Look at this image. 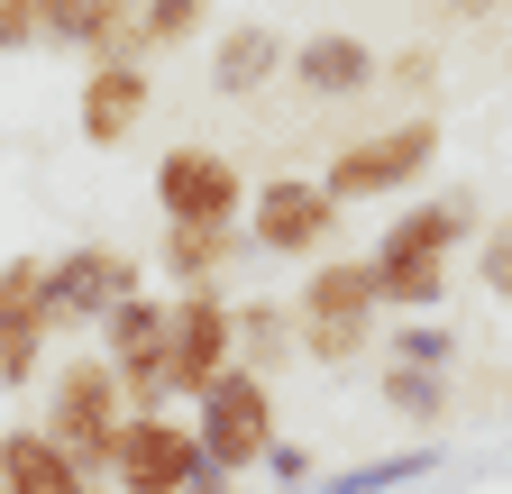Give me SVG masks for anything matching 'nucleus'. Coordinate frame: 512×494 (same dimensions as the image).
<instances>
[{
  "label": "nucleus",
  "mask_w": 512,
  "mask_h": 494,
  "mask_svg": "<svg viewBox=\"0 0 512 494\" xmlns=\"http://www.w3.org/2000/svg\"><path fill=\"white\" fill-rule=\"evenodd\" d=\"M156 211L165 229H247V174L220 147H165L156 156Z\"/></svg>",
  "instance_id": "7"
},
{
  "label": "nucleus",
  "mask_w": 512,
  "mask_h": 494,
  "mask_svg": "<svg viewBox=\"0 0 512 494\" xmlns=\"http://www.w3.org/2000/svg\"><path fill=\"white\" fill-rule=\"evenodd\" d=\"M293 302H238V366H256V376H284V366H293Z\"/></svg>",
  "instance_id": "18"
},
{
  "label": "nucleus",
  "mask_w": 512,
  "mask_h": 494,
  "mask_svg": "<svg viewBox=\"0 0 512 494\" xmlns=\"http://www.w3.org/2000/svg\"><path fill=\"white\" fill-rule=\"evenodd\" d=\"M293 92H311V101H357V92H375L384 83V55L357 37V28H311V37H293Z\"/></svg>",
  "instance_id": "14"
},
{
  "label": "nucleus",
  "mask_w": 512,
  "mask_h": 494,
  "mask_svg": "<svg viewBox=\"0 0 512 494\" xmlns=\"http://www.w3.org/2000/svg\"><path fill=\"white\" fill-rule=\"evenodd\" d=\"M211 19V0H138V55H165L183 37H202Z\"/></svg>",
  "instance_id": "22"
},
{
  "label": "nucleus",
  "mask_w": 512,
  "mask_h": 494,
  "mask_svg": "<svg viewBox=\"0 0 512 494\" xmlns=\"http://www.w3.org/2000/svg\"><path fill=\"white\" fill-rule=\"evenodd\" d=\"M476 284H485L494 302H512V220L485 229V247H476Z\"/></svg>",
  "instance_id": "23"
},
{
  "label": "nucleus",
  "mask_w": 512,
  "mask_h": 494,
  "mask_svg": "<svg viewBox=\"0 0 512 494\" xmlns=\"http://www.w3.org/2000/svg\"><path fill=\"white\" fill-rule=\"evenodd\" d=\"M284 65H293V37H284L275 19H238V28H220V46H211V92H220V101H256Z\"/></svg>",
  "instance_id": "15"
},
{
  "label": "nucleus",
  "mask_w": 512,
  "mask_h": 494,
  "mask_svg": "<svg viewBox=\"0 0 512 494\" xmlns=\"http://www.w3.org/2000/svg\"><path fill=\"white\" fill-rule=\"evenodd\" d=\"M375 394H384V412L412 421V430H448V376H421V366H384Z\"/></svg>",
  "instance_id": "20"
},
{
  "label": "nucleus",
  "mask_w": 512,
  "mask_h": 494,
  "mask_svg": "<svg viewBox=\"0 0 512 494\" xmlns=\"http://www.w3.org/2000/svg\"><path fill=\"white\" fill-rule=\"evenodd\" d=\"M476 238V193H439V202H412L375 229V293H384V312H439V293H448V266H458V247Z\"/></svg>",
  "instance_id": "1"
},
{
  "label": "nucleus",
  "mask_w": 512,
  "mask_h": 494,
  "mask_svg": "<svg viewBox=\"0 0 512 494\" xmlns=\"http://www.w3.org/2000/svg\"><path fill=\"white\" fill-rule=\"evenodd\" d=\"M138 284H147V266L128 257V247H101V238L46 257V321H55V339H64V330H101L110 302H128Z\"/></svg>",
  "instance_id": "8"
},
{
  "label": "nucleus",
  "mask_w": 512,
  "mask_h": 494,
  "mask_svg": "<svg viewBox=\"0 0 512 494\" xmlns=\"http://www.w3.org/2000/svg\"><path fill=\"white\" fill-rule=\"evenodd\" d=\"M266 476H275V485H311V449L275 440V449H266Z\"/></svg>",
  "instance_id": "26"
},
{
  "label": "nucleus",
  "mask_w": 512,
  "mask_h": 494,
  "mask_svg": "<svg viewBox=\"0 0 512 494\" xmlns=\"http://www.w3.org/2000/svg\"><path fill=\"white\" fill-rule=\"evenodd\" d=\"M192 494H238V476H220V467L202 458V476H192Z\"/></svg>",
  "instance_id": "27"
},
{
  "label": "nucleus",
  "mask_w": 512,
  "mask_h": 494,
  "mask_svg": "<svg viewBox=\"0 0 512 494\" xmlns=\"http://www.w3.org/2000/svg\"><path fill=\"white\" fill-rule=\"evenodd\" d=\"M384 83H394V92H412V101H430V92H439V55H430V46L384 55Z\"/></svg>",
  "instance_id": "24"
},
{
  "label": "nucleus",
  "mask_w": 512,
  "mask_h": 494,
  "mask_svg": "<svg viewBox=\"0 0 512 494\" xmlns=\"http://www.w3.org/2000/svg\"><path fill=\"white\" fill-rule=\"evenodd\" d=\"M165 330H174V293H147V284L110 302V321H101V357H110L128 412H174L165 403Z\"/></svg>",
  "instance_id": "9"
},
{
  "label": "nucleus",
  "mask_w": 512,
  "mask_h": 494,
  "mask_svg": "<svg viewBox=\"0 0 512 494\" xmlns=\"http://www.w3.org/2000/svg\"><path fill=\"white\" fill-rule=\"evenodd\" d=\"M0 494H101L92 485V467H74L37 421H19V430H0Z\"/></svg>",
  "instance_id": "16"
},
{
  "label": "nucleus",
  "mask_w": 512,
  "mask_h": 494,
  "mask_svg": "<svg viewBox=\"0 0 512 494\" xmlns=\"http://www.w3.org/2000/svg\"><path fill=\"white\" fill-rule=\"evenodd\" d=\"M192 476H202L192 412H128L119 449H110V485L119 494H192Z\"/></svg>",
  "instance_id": "10"
},
{
  "label": "nucleus",
  "mask_w": 512,
  "mask_h": 494,
  "mask_svg": "<svg viewBox=\"0 0 512 494\" xmlns=\"http://www.w3.org/2000/svg\"><path fill=\"white\" fill-rule=\"evenodd\" d=\"M46 440L74 458V467H92V476H110V449H119V430H128V394H119V376H110V357H55V376H46Z\"/></svg>",
  "instance_id": "3"
},
{
  "label": "nucleus",
  "mask_w": 512,
  "mask_h": 494,
  "mask_svg": "<svg viewBox=\"0 0 512 494\" xmlns=\"http://www.w3.org/2000/svg\"><path fill=\"white\" fill-rule=\"evenodd\" d=\"M293 339L311 366H366L384 348V293H375V257H320L293 284Z\"/></svg>",
  "instance_id": "2"
},
{
  "label": "nucleus",
  "mask_w": 512,
  "mask_h": 494,
  "mask_svg": "<svg viewBox=\"0 0 512 494\" xmlns=\"http://www.w3.org/2000/svg\"><path fill=\"white\" fill-rule=\"evenodd\" d=\"M46 257H0V385H37L46 376Z\"/></svg>",
  "instance_id": "13"
},
{
  "label": "nucleus",
  "mask_w": 512,
  "mask_h": 494,
  "mask_svg": "<svg viewBox=\"0 0 512 494\" xmlns=\"http://www.w3.org/2000/svg\"><path fill=\"white\" fill-rule=\"evenodd\" d=\"M147 110H156V65L147 55H101L74 92V129H83V147H128L147 129Z\"/></svg>",
  "instance_id": "12"
},
{
  "label": "nucleus",
  "mask_w": 512,
  "mask_h": 494,
  "mask_svg": "<svg viewBox=\"0 0 512 494\" xmlns=\"http://www.w3.org/2000/svg\"><path fill=\"white\" fill-rule=\"evenodd\" d=\"M339 202L320 193V174H275L247 193V247H266V257H320V247L339 238Z\"/></svg>",
  "instance_id": "11"
},
{
  "label": "nucleus",
  "mask_w": 512,
  "mask_h": 494,
  "mask_svg": "<svg viewBox=\"0 0 512 494\" xmlns=\"http://www.w3.org/2000/svg\"><path fill=\"white\" fill-rule=\"evenodd\" d=\"M439 467V449L421 440V449H403V458H366V467H339V476H320V494H403V485H421Z\"/></svg>",
  "instance_id": "21"
},
{
  "label": "nucleus",
  "mask_w": 512,
  "mask_h": 494,
  "mask_svg": "<svg viewBox=\"0 0 512 494\" xmlns=\"http://www.w3.org/2000/svg\"><path fill=\"white\" fill-rule=\"evenodd\" d=\"M430 165H439V119L412 110V119H394V129H375V138H348V147L330 156V174H320V193H330L339 211L394 202V193H421Z\"/></svg>",
  "instance_id": "4"
},
{
  "label": "nucleus",
  "mask_w": 512,
  "mask_h": 494,
  "mask_svg": "<svg viewBox=\"0 0 512 494\" xmlns=\"http://www.w3.org/2000/svg\"><path fill=\"white\" fill-rule=\"evenodd\" d=\"M384 366H421V376H448L458 366V330H448L439 312H412L384 330Z\"/></svg>",
  "instance_id": "19"
},
{
  "label": "nucleus",
  "mask_w": 512,
  "mask_h": 494,
  "mask_svg": "<svg viewBox=\"0 0 512 494\" xmlns=\"http://www.w3.org/2000/svg\"><path fill=\"white\" fill-rule=\"evenodd\" d=\"M192 440H202V458L220 476H247V467H266V449L284 440V421H275V385L256 376V366H229V376L192 403Z\"/></svg>",
  "instance_id": "5"
},
{
  "label": "nucleus",
  "mask_w": 512,
  "mask_h": 494,
  "mask_svg": "<svg viewBox=\"0 0 512 494\" xmlns=\"http://www.w3.org/2000/svg\"><path fill=\"white\" fill-rule=\"evenodd\" d=\"M46 10L55 0H0V46H46Z\"/></svg>",
  "instance_id": "25"
},
{
  "label": "nucleus",
  "mask_w": 512,
  "mask_h": 494,
  "mask_svg": "<svg viewBox=\"0 0 512 494\" xmlns=\"http://www.w3.org/2000/svg\"><path fill=\"white\" fill-rule=\"evenodd\" d=\"M238 247H247V229H165L156 238V275L174 293H220L229 266H238Z\"/></svg>",
  "instance_id": "17"
},
{
  "label": "nucleus",
  "mask_w": 512,
  "mask_h": 494,
  "mask_svg": "<svg viewBox=\"0 0 512 494\" xmlns=\"http://www.w3.org/2000/svg\"><path fill=\"white\" fill-rule=\"evenodd\" d=\"M238 366V302L229 293H174V330H165V403H202Z\"/></svg>",
  "instance_id": "6"
}]
</instances>
